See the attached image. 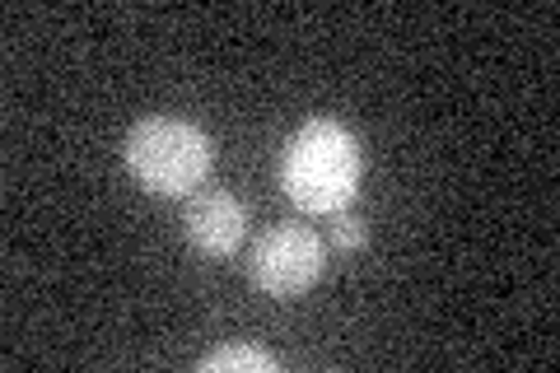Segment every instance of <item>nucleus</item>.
<instances>
[{
  "label": "nucleus",
  "mask_w": 560,
  "mask_h": 373,
  "mask_svg": "<svg viewBox=\"0 0 560 373\" xmlns=\"http://www.w3.org/2000/svg\"><path fill=\"white\" fill-rule=\"evenodd\" d=\"M364 154L360 140L350 136L341 121L313 117L290 136L285 154H280V187L290 191V201L313 215H337L346 201L360 191Z\"/></svg>",
  "instance_id": "nucleus-1"
},
{
  "label": "nucleus",
  "mask_w": 560,
  "mask_h": 373,
  "mask_svg": "<svg viewBox=\"0 0 560 373\" xmlns=\"http://www.w3.org/2000/svg\"><path fill=\"white\" fill-rule=\"evenodd\" d=\"M327 243L341 247V253H360L364 243H370V229H364V220L355 215V210H337L327 224Z\"/></svg>",
  "instance_id": "nucleus-6"
},
{
  "label": "nucleus",
  "mask_w": 560,
  "mask_h": 373,
  "mask_svg": "<svg viewBox=\"0 0 560 373\" xmlns=\"http://www.w3.org/2000/svg\"><path fill=\"white\" fill-rule=\"evenodd\" d=\"M323 266H327V243L308 224H271L248 253L253 285L276 299H294L313 290Z\"/></svg>",
  "instance_id": "nucleus-3"
},
{
  "label": "nucleus",
  "mask_w": 560,
  "mask_h": 373,
  "mask_svg": "<svg viewBox=\"0 0 560 373\" xmlns=\"http://www.w3.org/2000/svg\"><path fill=\"white\" fill-rule=\"evenodd\" d=\"M183 229L201 257H234L243 247V234H248V206L224 187H201L187 197Z\"/></svg>",
  "instance_id": "nucleus-4"
},
{
  "label": "nucleus",
  "mask_w": 560,
  "mask_h": 373,
  "mask_svg": "<svg viewBox=\"0 0 560 373\" xmlns=\"http://www.w3.org/2000/svg\"><path fill=\"white\" fill-rule=\"evenodd\" d=\"M224 369H253V373H271L276 360L267 350H257V346H220V350H210L201 354V373H224Z\"/></svg>",
  "instance_id": "nucleus-5"
},
{
  "label": "nucleus",
  "mask_w": 560,
  "mask_h": 373,
  "mask_svg": "<svg viewBox=\"0 0 560 373\" xmlns=\"http://www.w3.org/2000/svg\"><path fill=\"white\" fill-rule=\"evenodd\" d=\"M121 159L150 197H191L215 168V140L187 117H140L121 140Z\"/></svg>",
  "instance_id": "nucleus-2"
}]
</instances>
